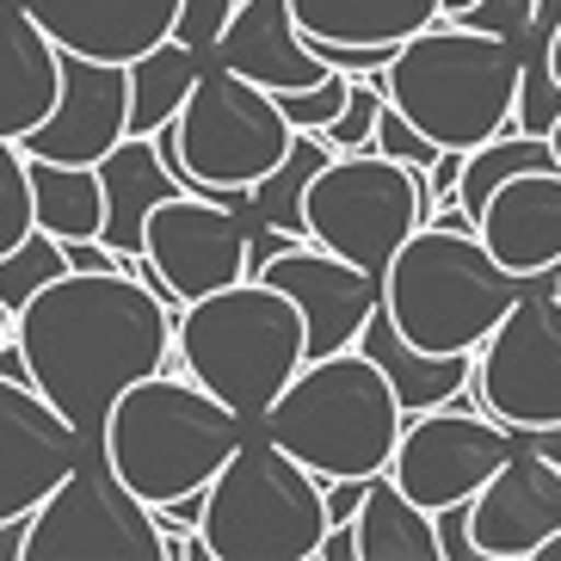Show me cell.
Returning a JSON list of instances; mask_svg holds the SVG:
<instances>
[{"mask_svg": "<svg viewBox=\"0 0 561 561\" xmlns=\"http://www.w3.org/2000/svg\"><path fill=\"white\" fill-rule=\"evenodd\" d=\"M154 142H161L167 167L185 180V192L241 204L248 185H260L265 173L290 154L297 124L284 117L272 87L248 81V75H234V68H222V62H204L185 112L173 117Z\"/></svg>", "mask_w": 561, "mask_h": 561, "instance_id": "ba28073f", "label": "cell"}, {"mask_svg": "<svg viewBox=\"0 0 561 561\" xmlns=\"http://www.w3.org/2000/svg\"><path fill=\"white\" fill-rule=\"evenodd\" d=\"M68 272V253H62V241H56L50 229H32L25 241H19L13 253H0V302L7 309H25V302L44 290V284H56Z\"/></svg>", "mask_w": 561, "mask_h": 561, "instance_id": "f1b7e54d", "label": "cell"}, {"mask_svg": "<svg viewBox=\"0 0 561 561\" xmlns=\"http://www.w3.org/2000/svg\"><path fill=\"white\" fill-rule=\"evenodd\" d=\"M248 432H253L248 420L216 396V389H204L192 370L185 377H161L154 370V377L130 382L112 401L100 450L136 500L161 506V500L210 488L222 476V462L241 450Z\"/></svg>", "mask_w": 561, "mask_h": 561, "instance_id": "7a4b0ae2", "label": "cell"}, {"mask_svg": "<svg viewBox=\"0 0 561 561\" xmlns=\"http://www.w3.org/2000/svg\"><path fill=\"white\" fill-rule=\"evenodd\" d=\"M173 352L204 389H216L248 426H260L265 408L309 364V328L278 284L241 278L229 290L185 302L180 328H173Z\"/></svg>", "mask_w": 561, "mask_h": 561, "instance_id": "277c9868", "label": "cell"}, {"mask_svg": "<svg viewBox=\"0 0 561 561\" xmlns=\"http://www.w3.org/2000/svg\"><path fill=\"white\" fill-rule=\"evenodd\" d=\"M438 525V543H445V561H481L476 549V500H450V506L432 512Z\"/></svg>", "mask_w": 561, "mask_h": 561, "instance_id": "e575fe53", "label": "cell"}, {"mask_svg": "<svg viewBox=\"0 0 561 561\" xmlns=\"http://www.w3.org/2000/svg\"><path fill=\"white\" fill-rule=\"evenodd\" d=\"M556 290H561V272H556Z\"/></svg>", "mask_w": 561, "mask_h": 561, "instance_id": "7dc6e473", "label": "cell"}, {"mask_svg": "<svg viewBox=\"0 0 561 561\" xmlns=\"http://www.w3.org/2000/svg\"><path fill=\"white\" fill-rule=\"evenodd\" d=\"M314 44H408L445 19V0H290Z\"/></svg>", "mask_w": 561, "mask_h": 561, "instance_id": "cb8c5ba5", "label": "cell"}, {"mask_svg": "<svg viewBox=\"0 0 561 561\" xmlns=\"http://www.w3.org/2000/svg\"><path fill=\"white\" fill-rule=\"evenodd\" d=\"M432 222L426 173L401 167L389 154H333L309 185V241L364 265V272H389L413 229Z\"/></svg>", "mask_w": 561, "mask_h": 561, "instance_id": "9c48e42d", "label": "cell"}, {"mask_svg": "<svg viewBox=\"0 0 561 561\" xmlns=\"http://www.w3.org/2000/svg\"><path fill=\"white\" fill-rule=\"evenodd\" d=\"M549 142H556V167H561V117H556V130H549Z\"/></svg>", "mask_w": 561, "mask_h": 561, "instance_id": "bcb514c9", "label": "cell"}, {"mask_svg": "<svg viewBox=\"0 0 561 561\" xmlns=\"http://www.w3.org/2000/svg\"><path fill=\"white\" fill-rule=\"evenodd\" d=\"M333 161V142L321 130H297V142H290V154H284L272 173H265L260 185H248V216L253 222H272V229L297 234V241H309V185L314 173Z\"/></svg>", "mask_w": 561, "mask_h": 561, "instance_id": "83f0119b", "label": "cell"}, {"mask_svg": "<svg viewBox=\"0 0 561 561\" xmlns=\"http://www.w3.org/2000/svg\"><path fill=\"white\" fill-rule=\"evenodd\" d=\"M346 93H352V75H340V68H333L328 81L297 87V93H278V105H284V117H290L297 130H328L333 117L346 112Z\"/></svg>", "mask_w": 561, "mask_h": 561, "instance_id": "d6a6232c", "label": "cell"}, {"mask_svg": "<svg viewBox=\"0 0 561 561\" xmlns=\"http://www.w3.org/2000/svg\"><path fill=\"white\" fill-rule=\"evenodd\" d=\"M314 50H321L328 68H340V75H389V62H396L401 44H314Z\"/></svg>", "mask_w": 561, "mask_h": 561, "instance_id": "8d00e7d4", "label": "cell"}, {"mask_svg": "<svg viewBox=\"0 0 561 561\" xmlns=\"http://www.w3.org/2000/svg\"><path fill=\"white\" fill-rule=\"evenodd\" d=\"M234 7H241V0H180V25H173V37L192 44V50L210 62L216 44H222V32H229Z\"/></svg>", "mask_w": 561, "mask_h": 561, "instance_id": "836d02e7", "label": "cell"}, {"mask_svg": "<svg viewBox=\"0 0 561 561\" xmlns=\"http://www.w3.org/2000/svg\"><path fill=\"white\" fill-rule=\"evenodd\" d=\"M204 75V56L180 37H167L130 62V136H161L185 112L192 87Z\"/></svg>", "mask_w": 561, "mask_h": 561, "instance_id": "4316f807", "label": "cell"}, {"mask_svg": "<svg viewBox=\"0 0 561 561\" xmlns=\"http://www.w3.org/2000/svg\"><path fill=\"white\" fill-rule=\"evenodd\" d=\"M537 19V0H476L469 13H462V25H476V32H494V37H525V25Z\"/></svg>", "mask_w": 561, "mask_h": 561, "instance_id": "d590c367", "label": "cell"}, {"mask_svg": "<svg viewBox=\"0 0 561 561\" xmlns=\"http://www.w3.org/2000/svg\"><path fill=\"white\" fill-rule=\"evenodd\" d=\"M476 396L512 432L561 426V290L537 284L476 352Z\"/></svg>", "mask_w": 561, "mask_h": 561, "instance_id": "8fae6325", "label": "cell"}, {"mask_svg": "<svg viewBox=\"0 0 561 561\" xmlns=\"http://www.w3.org/2000/svg\"><path fill=\"white\" fill-rule=\"evenodd\" d=\"M265 284H278L284 297L302 309V328H309V358H328V352L358 346L370 309L382 302V278L364 272V265L340 260V253L314 248V241H297L284 248L278 260L260 272Z\"/></svg>", "mask_w": 561, "mask_h": 561, "instance_id": "2e32d148", "label": "cell"}, {"mask_svg": "<svg viewBox=\"0 0 561 561\" xmlns=\"http://www.w3.org/2000/svg\"><path fill=\"white\" fill-rule=\"evenodd\" d=\"M87 450L100 445L68 426L62 408L37 382L0 377V525L7 518H32Z\"/></svg>", "mask_w": 561, "mask_h": 561, "instance_id": "5bb4252c", "label": "cell"}, {"mask_svg": "<svg viewBox=\"0 0 561 561\" xmlns=\"http://www.w3.org/2000/svg\"><path fill=\"white\" fill-rule=\"evenodd\" d=\"M549 68H556V81H561V25H556V44H549Z\"/></svg>", "mask_w": 561, "mask_h": 561, "instance_id": "ee69618b", "label": "cell"}, {"mask_svg": "<svg viewBox=\"0 0 561 561\" xmlns=\"http://www.w3.org/2000/svg\"><path fill=\"white\" fill-rule=\"evenodd\" d=\"M32 204L37 229H50L56 241H100L105 229V180L87 161H44L32 154Z\"/></svg>", "mask_w": 561, "mask_h": 561, "instance_id": "484cf974", "label": "cell"}, {"mask_svg": "<svg viewBox=\"0 0 561 561\" xmlns=\"http://www.w3.org/2000/svg\"><path fill=\"white\" fill-rule=\"evenodd\" d=\"M358 352L382 364V377L396 382L408 420L413 413H432V408H450V401L469 389V377H476V352H420L408 333L396 328V314L382 309V302L370 309V321H364Z\"/></svg>", "mask_w": 561, "mask_h": 561, "instance_id": "603a6c76", "label": "cell"}, {"mask_svg": "<svg viewBox=\"0 0 561 561\" xmlns=\"http://www.w3.org/2000/svg\"><path fill=\"white\" fill-rule=\"evenodd\" d=\"M530 561H561V530H556V537H549V543L537 549V556H530Z\"/></svg>", "mask_w": 561, "mask_h": 561, "instance_id": "b9f144b4", "label": "cell"}, {"mask_svg": "<svg viewBox=\"0 0 561 561\" xmlns=\"http://www.w3.org/2000/svg\"><path fill=\"white\" fill-rule=\"evenodd\" d=\"M13 321H19V314L7 309V302H0V346H7V340H13Z\"/></svg>", "mask_w": 561, "mask_h": 561, "instance_id": "7bdbcfd3", "label": "cell"}, {"mask_svg": "<svg viewBox=\"0 0 561 561\" xmlns=\"http://www.w3.org/2000/svg\"><path fill=\"white\" fill-rule=\"evenodd\" d=\"M25 13L75 56L136 62L180 25V0H25Z\"/></svg>", "mask_w": 561, "mask_h": 561, "instance_id": "d6986e66", "label": "cell"}, {"mask_svg": "<svg viewBox=\"0 0 561 561\" xmlns=\"http://www.w3.org/2000/svg\"><path fill=\"white\" fill-rule=\"evenodd\" d=\"M210 62L234 68V75L272 87V93H297V87H314L333 75L321 62V50L309 44V32H302V19L290 0H241Z\"/></svg>", "mask_w": 561, "mask_h": 561, "instance_id": "ac0fdd59", "label": "cell"}, {"mask_svg": "<svg viewBox=\"0 0 561 561\" xmlns=\"http://www.w3.org/2000/svg\"><path fill=\"white\" fill-rule=\"evenodd\" d=\"M32 229H37L32 154L19 149V142H0V253H13Z\"/></svg>", "mask_w": 561, "mask_h": 561, "instance_id": "f546056e", "label": "cell"}, {"mask_svg": "<svg viewBox=\"0 0 561 561\" xmlns=\"http://www.w3.org/2000/svg\"><path fill=\"white\" fill-rule=\"evenodd\" d=\"M25 530H32V518H7L0 525V561H25Z\"/></svg>", "mask_w": 561, "mask_h": 561, "instance_id": "ab89813d", "label": "cell"}, {"mask_svg": "<svg viewBox=\"0 0 561 561\" xmlns=\"http://www.w3.org/2000/svg\"><path fill=\"white\" fill-rule=\"evenodd\" d=\"M382 93L408 112L432 142L445 149H481L488 136L512 130L518 112V44L476 32L462 19H438L413 32L396 50Z\"/></svg>", "mask_w": 561, "mask_h": 561, "instance_id": "8992f818", "label": "cell"}, {"mask_svg": "<svg viewBox=\"0 0 561 561\" xmlns=\"http://www.w3.org/2000/svg\"><path fill=\"white\" fill-rule=\"evenodd\" d=\"M124 136H130V62H100V56L62 50V93H56V112L44 117L19 149L44 154V161L100 167Z\"/></svg>", "mask_w": 561, "mask_h": 561, "instance_id": "9a60e30c", "label": "cell"}, {"mask_svg": "<svg viewBox=\"0 0 561 561\" xmlns=\"http://www.w3.org/2000/svg\"><path fill=\"white\" fill-rule=\"evenodd\" d=\"M167 530L154 525V506L136 500L105 450H87L68 481L32 512L25 561H161Z\"/></svg>", "mask_w": 561, "mask_h": 561, "instance_id": "30bf717a", "label": "cell"}, {"mask_svg": "<svg viewBox=\"0 0 561 561\" xmlns=\"http://www.w3.org/2000/svg\"><path fill=\"white\" fill-rule=\"evenodd\" d=\"M556 530H561V469L518 438V450L476 494V549L481 561H530Z\"/></svg>", "mask_w": 561, "mask_h": 561, "instance_id": "e0dca14e", "label": "cell"}, {"mask_svg": "<svg viewBox=\"0 0 561 561\" xmlns=\"http://www.w3.org/2000/svg\"><path fill=\"white\" fill-rule=\"evenodd\" d=\"M382 75H352V93H346V112L333 117L328 130V142H333V154H364L370 142H377V117H382Z\"/></svg>", "mask_w": 561, "mask_h": 561, "instance_id": "4dcf8cb0", "label": "cell"}, {"mask_svg": "<svg viewBox=\"0 0 561 561\" xmlns=\"http://www.w3.org/2000/svg\"><path fill=\"white\" fill-rule=\"evenodd\" d=\"M248 229H253L248 204L180 192V198H167L149 216L142 253L161 265L167 297L185 309V302H198L210 290H229V284L248 278Z\"/></svg>", "mask_w": 561, "mask_h": 561, "instance_id": "4fadbf2b", "label": "cell"}, {"mask_svg": "<svg viewBox=\"0 0 561 561\" xmlns=\"http://www.w3.org/2000/svg\"><path fill=\"white\" fill-rule=\"evenodd\" d=\"M401 426H408V413H401L396 382L382 377V364L364 358L358 346L309 358L260 420L265 438H278L321 481L382 476L396 462Z\"/></svg>", "mask_w": 561, "mask_h": 561, "instance_id": "5b68a950", "label": "cell"}, {"mask_svg": "<svg viewBox=\"0 0 561 561\" xmlns=\"http://www.w3.org/2000/svg\"><path fill=\"white\" fill-rule=\"evenodd\" d=\"M100 180H105V229H100V241L117 248V253H142L149 216L161 210L167 198L185 192V180L167 167V154H161L154 136H124V142L100 161Z\"/></svg>", "mask_w": 561, "mask_h": 561, "instance_id": "7402d4cb", "label": "cell"}, {"mask_svg": "<svg viewBox=\"0 0 561 561\" xmlns=\"http://www.w3.org/2000/svg\"><path fill=\"white\" fill-rule=\"evenodd\" d=\"M173 328L180 309H167L142 278L68 265L19 309L13 340L32 364V382L62 408L68 426L100 445L112 401L173 358Z\"/></svg>", "mask_w": 561, "mask_h": 561, "instance_id": "6da1fadb", "label": "cell"}, {"mask_svg": "<svg viewBox=\"0 0 561 561\" xmlns=\"http://www.w3.org/2000/svg\"><path fill=\"white\" fill-rule=\"evenodd\" d=\"M198 530L210 561H314L328 537V481L253 426L210 481Z\"/></svg>", "mask_w": 561, "mask_h": 561, "instance_id": "52a82bcc", "label": "cell"}, {"mask_svg": "<svg viewBox=\"0 0 561 561\" xmlns=\"http://www.w3.org/2000/svg\"><path fill=\"white\" fill-rule=\"evenodd\" d=\"M556 272L525 278L488 253L481 229L426 222L382 272V309L396 314V328L420 352H481V340L512 314V302L537 284H556Z\"/></svg>", "mask_w": 561, "mask_h": 561, "instance_id": "3957f363", "label": "cell"}, {"mask_svg": "<svg viewBox=\"0 0 561 561\" xmlns=\"http://www.w3.org/2000/svg\"><path fill=\"white\" fill-rule=\"evenodd\" d=\"M56 93L62 44L25 13V0H0V142H25L56 112Z\"/></svg>", "mask_w": 561, "mask_h": 561, "instance_id": "44dd1931", "label": "cell"}, {"mask_svg": "<svg viewBox=\"0 0 561 561\" xmlns=\"http://www.w3.org/2000/svg\"><path fill=\"white\" fill-rule=\"evenodd\" d=\"M512 450H518V432L488 408H432L401 426L389 476L426 512H438L450 500H476Z\"/></svg>", "mask_w": 561, "mask_h": 561, "instance_id": "7c38bea8", "label": "cell"}, {"mask_svg": "<svg viewBox=\"0 0 561 561\" xmlns=\"http://www.w3.org/2000/svg\"><path fill=\"white\" fill-rule=\"evenodd\" d=\"M358 561H445L432 512L389 469L370 476V494L358 506Z\"/></svg>", "mask_w": 561, "mask_h": 561, "instance_id": "d4e9b609", "label": "cell"}, {"mask_svg": "<svg viewBox=\"0 0 561 561\" xmlns=\"http://www.w3.org/2000/svg\"><path fill=\"white\" fill-rule=\"evenodd\" d=\"M462 154H469V149H445L438 161H432V173H426V198H432V210H445V204H457V185H462Z\"/></svg>", "mask_w": 561, "mask_h": 561, "instance_id": "74e56055", "label": "cell"}, {"mask_svg": "<svg viewBox=\"0 0 561 561\" xmlns=\"http://www.w3.org/2000/svg\"><path fill=\"white\" fill-rule=\"evenodd\" d=\"M518 438H525L530 450H543V457L561 469V426H537V432H518Z\"/></svg>", "mask_w": 561, "mask_h": 561, "instance_id": "60d3db41", "label": "cell"}, {"mask_svg": "<svg viewBox=\"0 0 561 561\" xmlns=\"http://www.w3.org/2000/svg\"><path fill=\"white\" fill-rule=\"evenodd\" d=\"M481 241L500 265L543 278L561 265V167H530L494 192L481 210Z\"/></svg>", "mask_w": 561, "mask_h": 561, "instance_id": "ffe728a7", "label": "cell"}, {"mask_svg": "<svg viewBox=\"0 0 561 561\" xmlns=\"http://www.w3.org/2000/svg\"><path fill=\"white\" fill-rule=\"evenodd\" d=\"M469 7H476V0H445V19H462Z\"/></svg>", "mask_w": 561, "mask_h": 561, "instance_id": "f6af8a7d", "label": "cell"}, {"mask_svg": "<svg viewBox=\"0 0 561 561\" xmlns=\"http://www.w3.org/2000/svg\"><path fill=\"white\" fill-rule=\"evenodd\" d=\"M377 154H389V161L401 167H420V173H432V161L445 154V142H432L420 124H413L408 112H396V105L382 100V117H377V142H370Z\"/></svg>", "mask_w": 561, "mask_h": 561, "instance_id": "1f68e13d", "label": "cell"}, {"mask_svg": "<svg viewBox=\"0 0 561 561\" xmlns=\"http://www.w3.org/2000/svg\"><path fill=\"white\" fill-rule=\"evenodd\" d=\"M314 561H358V518H346V525H328V537H321Z\"/></svg>", "mask_w": 561, "mask_h": 561, "instance_id": "f35d334b", "label": "cell"}]
</instances>
